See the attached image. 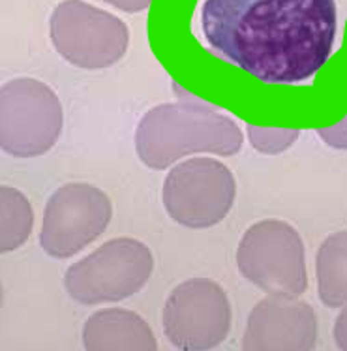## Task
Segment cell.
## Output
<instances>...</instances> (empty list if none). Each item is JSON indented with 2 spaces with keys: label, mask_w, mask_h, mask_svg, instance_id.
<instances>
[{
  "label": "cell",
  "mask_w": 347,
  "mask_h": 351,
  "mask_svg": "<svg viewBox=\"0 0 347 351\" xmlns=\"http://www.w3.org/2000/svg\"><path fill=\"white\" fill-rule=\"evenodd\" d=\"M319 299L329 308L347 304V231L326 237L316 258Z\"/></svg>",
  "instance_id": "7c38bea8"
},
{
  "label": "cell",
  "mask_w": 347,
  "mask_h": 351,
  "mask_svg": "<svg viewBox=\"0 0 347 351\" xmlns=\"http://www.w3.org/2000/svg\"><path fill=\"white\" fill-rule=\"evenodd\" d=\"M49 32L58 55L85 70L116 64L130 45L126 23L83 0L60 2L51 14Z\"/></svg>",
  "instance_id": "8992f818"
},
{
  "label": "cell",
  "mask_w": 347,
  "mask_h": 351,
  "mask_svg": "<svg viewBox=\"0 0 347 351\" xmlns=\"http://www.w3.org/2000/svg\"><path fill=\"white\" fill-rule=\"evenodd\" d=\"M34 210L27 195L12 186H0V254H8L29 241Z\"/></svg>",
  "instance_id": "4fadbf2b"
},
{
  "label": "cell",
  "mask_w": 347,
  "mask_h": 351,
  "mask_svg": "<svg viewBox=\"0 0 347 351\" xmlns=\"http://www.w3.org/2000/svg\"><path fill=\"white\" fill-rule=\"evenodd\" d=\"M237 267L268 295L300 297L308 289L303 239L283 220H261L246 230L237 248Z\"/></svg>",
  "instance_id": "5b68a950"
},
{
  "label": "cell",
  "mask_w": 347,
  "mask_h": 351,
  "mask_svg": "<svg viewBox=\"0 0 347 351\" xmlns=\"http://www.w3.org/2000/svg\"><path fill=\"white\" fill-rule=\"evenodd\" d=\"M210 51L268 85L310 81L329 62L338 32L336 0H205Z\"/></svg>",
  "instance_id": "6da1fadb"
},
{
  "label": "cell",
  "mask_w": 347,
  "mask_h": 351,
  "mask_svg": "<svg viewBox=\"0 0 347 351\" xmlns=\"http://www.w3.org/2000/svg\"><path fill=\"white\" fill-rule=\"evenodd\" d=\"M231 302L210 278H190L175 287L164 306L169 344L186 351L214 350L231 330Z\"/></svg>",
  "instance_id": "ba28073f"
},
{
  "label": "cell",
  "mask_w": 347,
  "mask_h": 351,
  "mask_svg": "<svg viewBox=\"0 0 347 351\" xmlns=\"http://www.w3.org/2000/svg\"><path fill=\"white\" fill-rule=\"evenodd\" d=\"M162 197L171 220L190 230H209L229 215L237 182L214 158H190L169 171Z\"/></svg>",
  "instance_id": "52a82bcc"
},
{
  "label": "cell",
  "mask_w": 347,
  "mask_h": 351,
  "mask_svg": "<svg viewBox=\"0 0 347 351\" xmlns=\"http://www.w3.org/2000/svg\"><path fill=\"white\" fill-rule=\"evenodd\" d=\"M64 113L49 85L17 77L0 86V151L36 158L57 145Z\"/></svg>",
  "instance_id": "277c9868"
},
{
  "label": "cell",
  "mask_w": 347,
  "mask_h": 351,
  "mask_svg": "<svg viewBox=\"0 0 347 351\" xmlns=\"http://www.w3.org/2000/svg\"><path fill=\"white\" fill-rule=\"evenodd\" d=\"M2 302H4V289H2V284H0V306H2Z\"/></svg>",
  "instance_id": "ac0fdd59"
},
{
  "label": "cell",
  "mask_w": 347,
  "mask_h": 351,
  "mask_svg": "<svg viewBox=\"0 0 347 351\" xmlns=\"http://www.w3.org/2000/svg\"><path fill=\"white\" fill-rule=\"evenodd\" d=\"M318 136L325 141L329 147L338 149V151H347V115L346 119L329 128H319Z\"/></svg>",
  "instance_id": "9a60e30c"
},
{
  "label": "cell",
  "mask_w": 347,
  "mask_h": 351,
  "mask_svg": "<svg viewBox=\"0 0 347 351\" xmlns=\"http://www.w3.org/2000/svg\"><path fill=\"white\" fill-rule=\"evenodd\" d=\"M318 342V317L308 302L268 295L248 315L242 348L248 351H306Z\"/></svg>",
  "instance_id": "30bf717a"
},
{
  "label": "cell",
  "mask_w": 347,
  "mask_h": 351,
  "mask_svg": "<svg viewBox=\"0 0 347 351\" xmlns=\"http://www.w3.org/2000/svg\"><path fill=\"white\" fill-rule=\"evenodd\" d=\"M83 346L90 351L158 350L151 325L126 308H105L90 315L83 327Z\"/></svg>",
  "instance_id": "8fae6325"
},
{
  "label": "cell",
  "mask_w": 347,
  "mask_h": 351,
  "mask_svg": "<svg viewBox=\"0 0 347 351\" xmlns=\"http://www.w3.org/2000/svg\"><path fill=\"white\" fill-rule=\"evenodd\" d=\"M248 139L257 152L276 156L290 149L291 145L297 143L300 132L293 128H263L248 124Z\"/></svg>",
  "instance_id": "5bb4252c"
},
{
  "label": "cell",
  "mask_w": 347,
  "mask_h": 351,
  "mask_svg": "<svg viewBox=\"0 0 347 351\" xmlns=\"http://www.w3.org/2000/svg\"><path fill=\"white\" fill-rule=\"evenodd\" d=\"M239 124L214 109L194 104H162L136 130L139 160L154 171L197 152L233 156L242 149Z\"/></svg>",
  "instance_id": "7a4b0ae2"
},
{
  "label": "cell",
  "mask_w": 347,
  "mask_h": 351,
  "mask_svg": "<svg viewBox=\"0 0 347 351\" xmlns=\"http://www.w3.org/2000/svg\"><path fill=\"white\" fill-rule=\"evenodd\" d=\"M152 271L151 248L138 239L118 237L73 263L66 271L64 287L79 304L118 302L139 293L151 280Z\"/></svg>",
  "instance_id": "3957f363"
},
{
  "label": "cell",
  "mask_w": 347,
  "mask_h": 351,
  "mask_svg": "<svg viewBox=\"0 0 347 351\" xmlns=\"http://www.w3.org/2000/svg\"><path fill=\"white\" fill-rule=\"evenodd\" d=\"M103 2H107L111 6L123 10V12H128V14H138V12H143L151 6L152 0H103Z\"/></svg>",
  "instance_id": "e0dca14e"
},
{
  "label": "cell",
  "mask_w": 347,
  "mask_h": 351,
  "mask_svg": "<svg viewBox=\"0 0 347 351\" xmlns=\"http://www.w3.org/2000/svg\"><path fill=\"white\" fill-rule=\"evenodd\" d=\"M334 342L340 350L347 351V304L334 322Z\"/></svg>",
  "instance_id": "2e32d148"
},
{
  "label": "cell",
  "mask_w": 347,
  "mask_h": 351,
  "mask_svg": "<svg viewBox=\"0 0 347 351\" xmlns=\"http://www.w3.org/2000/svg\"><path fill=\"white\" fill-rule=\"evenodd\" d=\"M113 203L100 188L70 182L51 195L44 210L40 244L55 259L73 258L107 230Z\"/></svg>",
  "instance_id": "9c48e42d"
}]
</instances>
